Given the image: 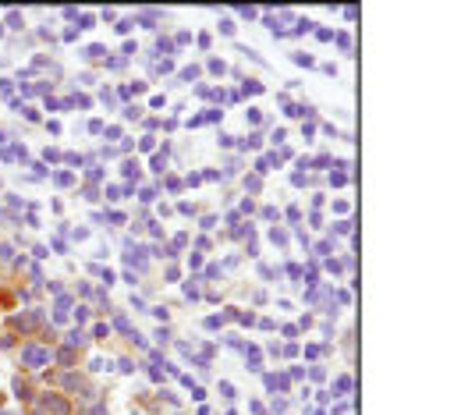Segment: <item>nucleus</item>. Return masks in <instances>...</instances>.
I'll return each instance as SVG.
<instances>
[{
	"label": "nucleus",
	"instance_id": "obj_1",
	"mask_svg": "<svg viewBox=\"0 0 461 415\" xmlns=\"http://www.w3.org/2000/svg\"><path fill=\"white\" fill-rule=\"evenodd\" d=\"M25 362L39 365V362H46V351H39V348H25Z\"/></svg>",
	"mask_w": 461,
	"mask_h": 415
},
{
	"label": "nucleus",
	"instance_id": "obj_2",
	"mask_svg": "<svg viewBox=\"0 0 461 415\" xmlns=\"http://www.w3.org/2000/svg\"><path fill=\"white\" fill-rule=\"evenodd\" d=\"M46 408H50L54 415H68V405H64V401H57V398H46Z\"/></svg>",
	"mask_w": 461,
	"mask_h": 415
}]
</instances>
